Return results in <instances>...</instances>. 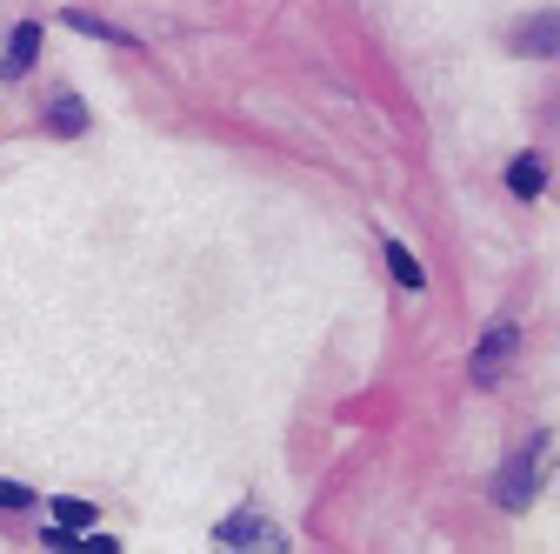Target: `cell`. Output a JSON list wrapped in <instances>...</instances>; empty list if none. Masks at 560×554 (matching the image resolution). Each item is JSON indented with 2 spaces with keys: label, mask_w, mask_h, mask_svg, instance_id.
<instances>
[{
  "label": "cell",
  "mask_w": 560,
  "mask_h": 554,
  "mask_svg": "<svg viewBox=\"0 0 560 554\" xmlns=\"http://www.w3.org/2000/svg\"><path fill=\"white\" fill-rule=\"evenodd\" d=\"M547 448H553L547 435H527V441H521V448H514V454L501 461V474H494V501H501L508 515H521V508H527V501L540 495V474H547Z\"/></svg>",
  "instance_id": "1"
},
{
  "label": "cell",
  "mask_w": 560,
  "mask_h": 554,
  "mask_svg": "<svg viewBox=\"0 0 560 554\" xmlns=\"http://www.w3.org/2000/svg\"><path fill=\"white\" fill-rule=\"evenodd\" d=\"M514 355H521V327H514L508 314H494V321L480 327V341H474V361H467L474 388H501V381H508V368H514Z\"/></svg>",
  "instance_id": "2"
},
{
  "label": "cell",
  "mask_w": 560,
  "mask_h": 554,
  "mask_svg": "<svg viewBox=\"0 0 560 554\" xmlns=\"http://www.w3.org/2000/svg\"><path fill=\"white\" fill-rule=\"evenodd\" d=\"M214 541H221V547H280L273 521H260V515H228V521L214 528Z\"/></svg>",
  "instance_id": "3"
},
{
  "label": "cell",
  "mask_w": 560,
  "mask_h": 554,
  "mask_svg": "<svg viewBox=\"0 0 560 554\" xmlns=\"http://www.w3.org/2000/svg\"><path fill=\"white\" fill-rule=\"evenodd\" d=\"M34 60H40V27H34V21H21V27L8 34V54H0V81H21Z\"/></svg>",
  "instance_id": "4"
},
{
  "label": "cell",
  "mask_w": 560,
  "mask_h": 554,
  "mask_svg": "<svg viewBox=\"0 0 560 554\" xmlns=\"http://www.w3.org/2000/svg\"><path fill=\"white\" fill-rule=\"evenodd\" d=\"M508 187H514L521 200H540V187H547V161H540V154H514V168H508Z\"/></svg>",
  "instance_id": "5"
},
{
  "label": "cell",
  "mask_w": 560,
  "mask_h": 554,
  "mask_svg": "<svg viewBox=\"0 0 560 554\" xmlns=\"http://www.w3.org/2000/svg\"><path fill=\"white\" fill-rule=\"evenodd\" d=\"M60 21H67V27H74V34H94V41H114V47H133V34H127V27H114V21H101V14H88V8H67Z\"/></svg>",
  "instance_id": "6"
},
{
  "label": "cell",
  "mask_w": 560,
  "mask_h": 554,
  "mask_svg": "<svg viewBox=\"0 0 560 554\" xmlns=\"http://www.w3.org/2000/svg\"><path fill=\"white\" fill-rule=\"evenodd\" d=\"M553 41H560V14H540L514 34V47H527V54H553Z\"/></svg>",
  "instance_id": "7"
},
{
  "label": "cell",
  "mask_w": 560,
  "mask_h": 554,
  "mask_svg": "<svg viewBox=\"0 0 560 554\" xmlns=\"http://www.w3.org/2000/svg\"><path fill=\"white\" fill-rule=\"evenodd\" d=\"M47 127H54V134H81V127H88V107H81L74 94H60V101L47 107Z\"/></svg>",
  "instance_id": "8"
},
{
  "label": "cell",
  "mask_w": 560,
  "mask_h": 554,
  "mask_svg": "<svg viewBox=\"0 0 560 554\" xmlns=\"http://www.w3.org/2000/svg\"><path fill=\"white\" fill-rule=\"evenodd\" d=\"M387 267H394V281H400V288H428V274H420V261H413L400 241H387Z\"/></svg>",
  "instance_id": "9"
},
{
  "label": "cell",
  "mask_w": 560,
  "mask_h": 554,
  "mask_svg": "<svg viewBox=\"0 0 560 554\" xmlns=\"http://www.w3.org/2000/svg\"><path fill=\"white\" fill-rule=\"evenodd\" d=\"M54 521L81 534V528H94V508H88V501H74V495H67V501H54Z\"/></svg>",
  "instance_id": "10"
},
{
  "label": "cell",
  "mask_w": 560,
  "mask_h": 554,
  "mask_svg": "<svg viewBox=\"0 0 560 554\" xmlns=\"http://www.w3.org/2000/svg\"><path fill=\"white\" fill-rule=\"evenodd\" d=\"M0 508H34V488H21V481H0Z\"/></svg>",
  "instance_id": "11"
}]
</instances>
